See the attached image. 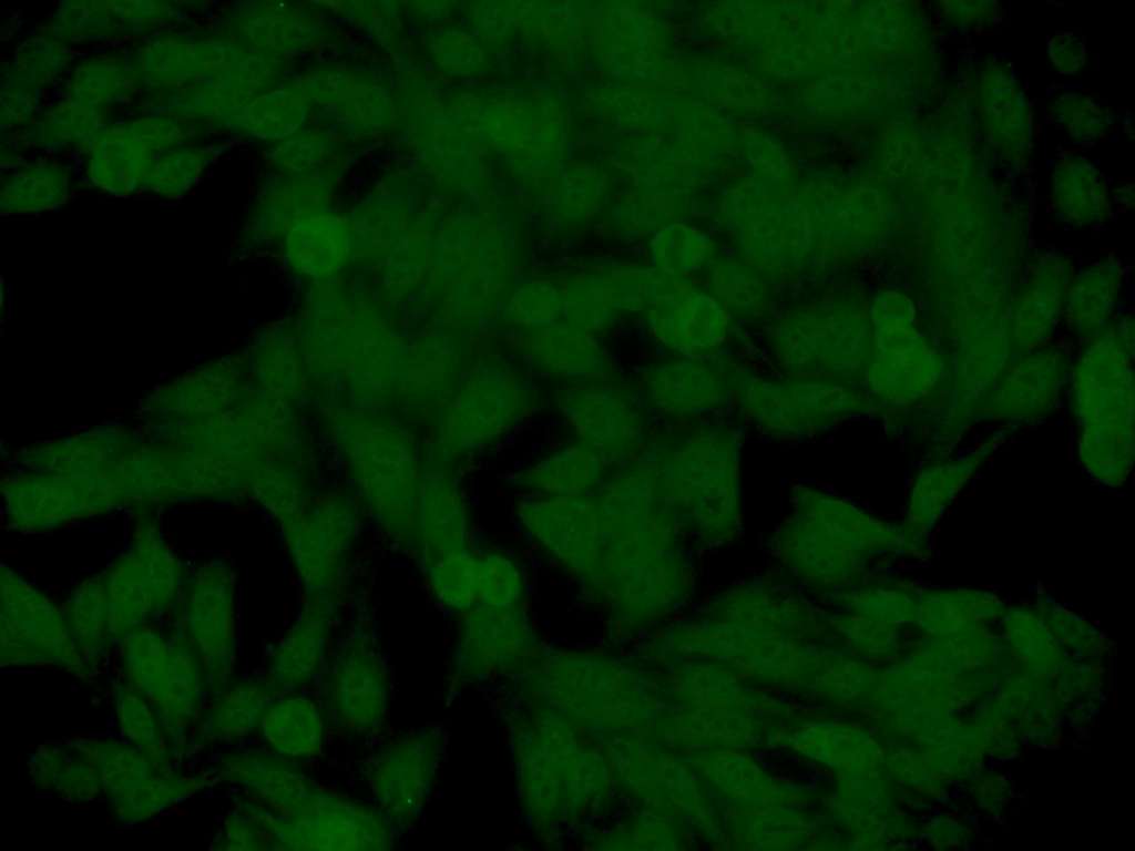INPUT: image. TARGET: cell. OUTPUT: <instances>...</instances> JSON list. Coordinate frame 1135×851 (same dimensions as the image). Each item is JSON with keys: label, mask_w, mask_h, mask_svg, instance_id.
Returning <instances> with one entry per match:
<instances>
[{"label": "cell", "mask_w": 1135, "mask_h": 851, "mask_svg": "<svg viewBox=\"0 0 1135 851\" xmlns=\"http://www.w3.org/2000/svg\"><path fill=\"white\" fill-rule=\"evenodd\" d=\"M124 679L150 703L175 749L187 740L190 730L204 715L208 689L198 658L184 648L149 630L125 637L121 648Z\"/></svg>", "instance_id": "6da1fadb"}, {"label": "cell", "mask_w": 1135, "mask_h": 851, "mask_svg": "<svg viewBox=\"0 0 1135 851\" xmlns=\"http://www.w3.org/2000/svg\"><path fill=\"white\" fill-rule=\"evenodd\" d=\"M69 746L96 771L112 816L134 824L205 790L204 776L160 768L127 742L114 739H73Z\"/></svg>", "instance_id": "7a4b0ae2"}, {"label": "cell", "mask_w": 1135, "mask_h": 851, "mask_svg": "<svg viewBox=\"0 0 1135 851\" xmlns=\"http://www.w3.org/2000/svg\"><path fill=\"white\" fill-rule=\"evenodd\" d=\"M273 850H384L395 828L372 806L317 786L292 812L273 811Z\"/></svg>", "instance_id": "3957f363"}, {"label": "cell", "mask_w": 1135, "mask_h": 851, "mask_svg": "<svg viewBox=\"0 0 1135 851\" xmlns=\"http://www.w3.org/2000/svg\"><path fill=\"white\" fill-rule=\"evenodd\" d=\"M871 351L866 381L871 391L889 400L920 393L932 381L933 353L914 325L910 301L897 291H882L869 310Z\"/></svg>", "instance_id": "277c9868"}, {"label": "cell", "mask_w": 1135, "mask_h": 851, "mask_svg": "<svg viewBox=\"0 0 1135 851\" xmlns=\"http://www.w3.org/2000/svg\"><path fill=\"white\" fill-rule=\"evenodd\" d=\"M318 700L327 720L340 732L361 738L379 731L387 719L390 679L378 649L350 642L329 656L318 677Z\"/></svg>", "instance_id": "5b68a950"}, {"label": "cell", "mask_w": 1135, "mask_h": 851, "mask_svg": "<svg viewBox=\"0 0 1135 851\" xmlns=\"http://www.w3.org/2000/svg\"><path fill=\"white\" fill-rule=\"evenodd\" d=\"M440 745L430 730L396 736L365 760L362 780L372 806L393 828L421 814L436 780Z\"/></svg>", "instance_id": "8992f818"}, {"label": "cell", "mask_w": 1135, "mask_h": 851, "mask_svg": "<svg viewBox=\"0 0 1135 851\" xmlns=\"http://www.w3.org/2000/svg\"><path fill=\"white\" fill-rule=\"evenodd\" d=\"M642 317L658 347L671 356L693 359L723 346L730 326L728 311L709 291L689 278L664 273Z\"/></svg>", "instance_id": "52a82bcc"}, {"label": "cell", "mask_w": 1135, "mask_h": 851, "mask_svg": "<svg viewBox=\"0 0 1135 851\" xmlns=\"http://www.w3.org/2000/svg\"><path fill=\"white\" fill-rule=\"evenodd\" d=\"M556 409L571 439L610 464L627 459L643 443L645 422L638 401L612 383L565 387L556 399Z\"/></svg>", "instance_id": "ba28073f"}, {"label": "cell", "mask_w": 1135, "mask_h": 851, "mask_svg": "<svg viewBox=\"0 0 1135 851\" xmlns=\"http://www.w3.org/2000/svg\"><path fill=\"white\" fill-rule=\"evenodd\" d=\"M1 665L58 666L79 677L93 671L53 607L31 597L3 602Z\"/></svg>", "instance_id": "9c48e42d"}, {"label": "cell", "mask_w": 1135, "mask_h": 851, "mask_svg": "<svg viewBox=\"0 0 1135 851\" xmlns=\"http://www.w3.org/2000/svg\"><path fill=\"white\" fill-rule=\"evenodd\" d=\"M467 403L468 437L479 451L494 449L533 414L536 394L511 366L492 363L474 380Z\"/></svg>", "instance_id": "30bf717a"}, {"label": "cell", "mask_w": 1135, "mask_h": 851, "mask_svg": "<svg viewBox=\"0 0 1135 851\" xmlns=\"http://www.w3.org/2000/svg\"><path fill=\"white\" fill-rule=\"evenodd\" d=\"M526 365L542 377L565 387L603 381L610 358L599 336L559 320L520 335Z\"/></svg>", "instance_id": "8fae6325"}, {"label": "cell", "mask_w": 1135, "mask_h": 851, "mask_svg": "<svg viewBox=\"0 0 1135 851\" xmlns=\"http://www.w3.org/2000/svg\"><path fill=\"white\" fill-rule=\"evenodd\" d=\"M755 417L777 428L814 426L850 408L852 394L822 380H750L743 390Z\"/></svg>", "instance_id": "7c38bea8"}, {"label": "cell", "mask_w": 1135, "mask_h": 851, "mask_svg": "<svg viewBox=\"0 0 1135 851\" xmlns=\"http://www.w3.org/2000/svg\"><path fill=\"white\" fill-rule=\"evenodd\" d=\"M218 773L241 794L279 816L295 810L318 786L299 763L264 747L229 751L222 758Z\"/></svg>", "instance_id": "4fadbf2b"}, {"label": "cell", "mask_w": 1135, "mask_h": 851, "mask_svg": "<svg viewBox=\"0 0 1135 851\" xmlns=\"http://www.w3.org/2000/svg\"><path fill=\"white\" fill-rule=\"evenodd\" d=\"M647 404L672 418H689L719 404L726 393L718 372L697 359L668 356L654 361L640 377Z\"/></svg>", "instance_id": "5bb4252c"}, {"label": "cell", "mask_w": 1135, "mask_h": 851, "mask_svg": "<svg viewBox=\"0 0 1135 851\" xmlns=\"http://www.w3.org/2000/svg\"><path fill=\"white\" fill-rule=\"evenodd\" d=\"M609 466L594 450L570 439L524 463L512 481L522 496L586 495L603 486Z\"/></svg>", "instance_id": "9a60e30c"}, {"label": "cell", "mask_w": 1135, "mask_h": 851, "mask_svg": "<svg viewBox=\"0 0 1135 851\" xmlns=\"http://www.w3.org/2000/svg\"><path fill=\"white\" fill-rule=\"evenodd\" d=\"M328 724L318 699L301 690L285 691L272 699L257 734L262 747L299 763L323 755Z\"/></svg>", "instance_id": "2e32d148"}, {"label": "cell", "mask_w": 1135, "mask_h": 851, "mask_svg": "<svg viewBox=\"0 0 1135 851\" xmlns=\"http://www.w3.org/2000/svg\"><path fill=\"white\" fill-rule=\"evenodd\" d=\"M328 627L324 616L306 614L273 647L263 677L276 694L301 690L317 680L328 659Z\"/></svg>", "instance_id": "e0dca14e"}, {"label": "cell", "mask_w": 1135, "mask_h": 851, "mask_svg": "<svg viewBox=\"0 0 1135 851\" xmlns=\"http://www.w3.org/2000/svg\"><path fill=\"white\" fill-rule=\"evenodd\" d=\"M276 693L262 677L233 679L215 695L198 724V736L213 744H237L258 732Z\"/></svg>", "instance_id": "ac0fdd59"}, {"label": "cell", "mask_w": 1135, "mask_h": 851, "mask_svg": "<svg viewBox=\"0 0 1135 851\" xmlns=\"http://www.w3.org/2000/svg\"><path fill=\"white\" fill-rule=\"evenodd\" d=\"M559 287L560 320L596 336L628 315L626 295L616 269L572 275Z\"/></svg>", "instance_id": "d6986e66"}, {"label": "cell", "mask_w": 1135, "mask_h": 851, "mask_svg": "<svg viewBox=\"0 0 1135 851\" xmlns=\"http://www.w3.org/2000/svg\"><path fill=\"white\" fill-rule=\"evenodd\" d=\"M28 770L35 787L64 800L88 802L103 797L96 771L68 742L39 747Z\"/></svg>", "instance_id": "ffe728a7"}, {"label": "cell", "mask_w": 1135, "mask_h": 851, "mask_svg": "<svg viewBox=\"0 0 1135 851\" xmlns=\"http://www.w3.org/2000/svg\"><path fill=\"white\" fill-rule=\"evenodd\" d=\"M113 707L124 741L155 766L170 769L168 741L159 717L150 703L126 679L114 685Z\"/></svg>", "instance_id": "44dd1931"}, {"label": "cell", "mask_w": 1135, "mask_h": 851, "mask_svg": "<svg viewBox=\"0 0 1135 851\" xmlns=\"http://www.w3.org/2000/svg\"><path fill=\"white\" fill-rule=\"evenodd\" d=\"M505 324L523 335L561 319L559 283L530 278L517 283L502 301Z\"/></svg>", "instance_id": "7402d4cb"}, {"label": "cell", "mask_w": 1135, "mask_h": 851, "mask_svg": "<svg viewBox=\"0 0 1135 851\" xmlns=\"http://www.w3.org/2000/svg\"><path fill=\"white\" fill-rule=\"evenodd\" d=\"M346 250L345 230L336 221L309 219L292 232L290 258L306 273L317 275L334 270L341 263Z\"/></svg>", "instance_id": "603a6c76"}, {"label": "cell", "mask_w": 1135, "mask_h": 851, "mask_svg": "<svg viewBox=\"0 0 1135 851\" xmlns=\"http://www.w3.org/2000/svg\"><path fill=\"white\" fill-rule=\"evenodd\" d=\"M480 598L491 606H507L518 601L526 586V571L512 552L492 546L478 552Z\"/></svg>", "instance_id": "cb8c5ba5"}, {"label": "cell", "mask_w": 1135, "mask_h": 851, "mask_svg": "<svg viewBox=\"0 0 1135 851\" xmlns=\"http://www.w3.org/2000/svg\"><path fill=\"white\" fill-rule=\"evenodd\" d=\"M758 280L750 275H715L712 280L710 294L728 311V307H744L748 301L754 304L760 297Z\"/></svg>", "instance_id": "d4e9b609"}]
</instances>
